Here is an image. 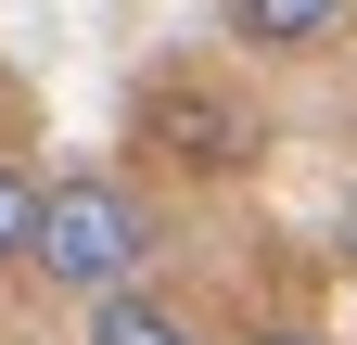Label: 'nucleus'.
Masks as SVG:
<instances>
[{
    "label": "nucleus",
    "instance_id": "0eeeda50",
    "mask_svg": "<svg viewBox=\"0 0 357 345\" xmlns=\"http://www.w3.org/2000/svg\"><path fill=\"white\" fill-rule=\"evenodd\" d=\"M332 243H344V256H357V205H344V230H332Z\"/></svg>",
    "mask_w": 357,
    "mask_h": 345
},
{
    "label": "nucleus",
    "instance_id": "f03ea898",
    "mask_svg": "<svg viewBox=\"0 0 357 345\" xmlns=\"http://www.w3.org/2000/svg\"><path fill=\"white\" fill-rule=\"evenodd\" d=\"M141 141L166 166H192V179H230V166H255V115L230 90H204V77H166V90H141Z\"/></svg>",
    "mask_w": 357,
    "mask_h": 345
},
{
    "label": "nucleus",
    "instance_id": "20e7f679",
    "mask_svg": "<svg viewBox=\"0 0 357 345\" xmlns=\"http://www.w3.org/2000/svg\"><path fill=\"white\" fill-rule=\"evenodd\" d=\"M89 345H204L178 307H153V294H102L89 307Z\"/></svg>",
    "mask_w": 357,
    "mask_h": 345
},
{
    "label": "nucleus",
    "instance_id": "7ed1b4c3",
    "mask_svg": "<svg viewBox=\"0 0 357 345\" xmlns=\"http://www.w3.org/2000/svg\"><path fill=\"white\" fill-rule=\"evenodd\" d=\"M230 38L268 64H306V52H344L357 38V0H230Z\"/></svg>",
    "mask_w": 357,
    "mask_h": 345
},
{
    "label": "nucleus",
    "instance_id": "f257e3e1",
    "mask_svg": "<svg viewBox=\"0 0 357 345\" xmlns=\"http://www.w3.org/2000/svg\"><path fill=\"white\" fill-rule=\"evenodd\" d=\"M141 256H153V205L128 192V179H102V166L52 179V205H38V256H26L52 294H77V307L141 294Z\"/></svg>",
    "mask_w": 357,
    "mask_h": 345
},
{
    "label": "nucleus",
    "instance_id": "39448f33",
    "mask_svg": "<svg viewBox=\"0 0 357 345\" xmlns=\"http://www.w3.org/2000/svg\"><path fill=\"white\" fill-rule=\"evenodd\" d=\"M38 205H52V179L0 154V269H26V256H38Z\"/></svg>",
    "mask_w": 357,
    "mask_h": 345
},
{
    "label": "nucleus",
    "instance_id": "423d86ee",
    "mask_svg": "<svg viewBox=\"0 0 357 345\" xmlns=\"http://www.w3.org/2000/svg\"><path fill=\"white\" fill-rule=\"evenodd\" d=\"M255 345H332V332H294V320H281V332H255Z\"/></svg>",
    "mask_w": 357,
    "mask_h": 345
}]
</instances>
